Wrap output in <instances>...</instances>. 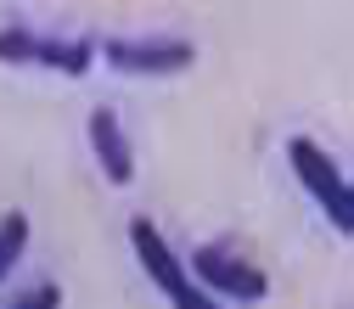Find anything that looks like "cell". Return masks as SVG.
I'll use <instances>...</instances> for the list:
<instances>
[{
  "mask_svg": "<svg viewBox=\"0 0 354 309\" xmlns=\"http://www.w3.org/2000/svg\"><path fill=\"white\" fill-rule=\"evenodd\" d=\"M12 309H62V287L57 281H46V287H34V292H23Z\"/></svg>",
  "mask_w": 354,
  "mask_h": 309,
  "instance_id": "cell-8",
  "label": "cell"
},
{
  "mask_svg": "<svg viewBox=\"0 0 354 309\" xmlns=\"http://www.w3.org/2000/svg\"><path fill=\"white\" fill-rule=\"evenodd\" d=\"M287 163H292V174H298V186L321 203V214L348 236V231H354V191H348V180H343V169L332 163V152H321L315 141L292 135V141H287Z\"/></svg>",
  "mask_w": 354,
  "mask_h": 309,
  "instance_id": "cell-2",
  "label": "cell"
},
{
  "mask_svg": "<svg viewBox=\"0 0 354 309\" xmlns=\"http://www.w3.org/2000/svg\"><path fill=\"white\" fill-rule=\"evenodd\" d=\"M0 62H39V68L79 79L96 62V46H84V39H39L28 28H0Z\"/></svg>",
  "mask_w": 354,
  "mask_h": 309,
  "instance_id": "cell-4",
  "label": "cell"
},
{
  "mask_svg": "<svg viewBox=\"0 0 354 309\" xmlns=\"http://www.w3.org/2000/svg\"><path fill=\"white\" fill-rule=\"evenodd\" d=\"M91 152H96V163H102V174H107L113 186H129V180H136V152H129L113 107H96V113H91Z\"/></svg>",
  "mask_w": 354,
  "mask_h": 309,
  "instance_id": "cell-6",
  "label": "cell"
},
{
  "mask_svg": "<svg viewBox=\"0 0 354 309\" xmlns=\"http://www.w3.org/2000/svg\"><path fill=\"white\" fill-rule=\"evenodd\" d=\"M23 247H28V214H6L0 219V287H6V276L17 270Z\"/></svg>",
  "mask_w": 354,
  "mask_h": 309,
  "instance_id": "cell-7",
  "label": "cell"
},
{
  "mask_svg": "<svg viewBox=\"0 0 354 309\" xmlns=\"http://www.w3.org/2000/svg\"><path fill=\"white\" fill-rule=\"evenodd\" d=\"M129 247H136L141 270L152 276V287L169 298V309H219V303H214V292H203V287L186 276V264L174 259V247L158 236L152 219H129Z\"/></svg>",
  "mask_w": 354,
  "mask_h": 309,
  "instance_id": "cell-1",
  "label": "cell"
},
{
  "mask_svg": "<svg viewBox=\"0 0 354 309\" xmlns=\"http://www.w3.org/2000/svg\"><path fill=\"white\" fill-rule=\"evenodd\" d=\"M186 276L192 281H208L219 298H242V303H259L264 292H270V281H264L259 264H248V259H236L225 247H197L192 264H186Z\"/></svg>",
  "mask_w": 354,
  "mask_h": 309,
  "instance_id": "cell-3",
  "label": "cell"
},
{
  "mask_svg": "<svg viewBox=\"0 0 354 309\" xmlns=\"http://www.w3.org/2000/svg\"><path fill=\"white\" fill-rule=\"evenodd\" d=\"M102 57H107V68H118V73H147V79H158V73H186V68L197 62L192 39H107Z\"/></svg>",
  "mask_w": 354,
  "mask_h": 309,
  "instance_id": "cell-5",
  "label": "cell"
}]
</instances>
